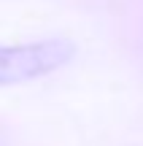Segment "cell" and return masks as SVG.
I'll use <instances>...</instances> for the list:
<instances>
[{"label": "cell", "instance_id": "obj_1", "mask_svg": "<svg viewBox=\"0 0 143 146\" xmlns=\"http://www.w3.org/2000/svg\"><path fill=\"white\" fill-rule=\"evenodd\" d=\"M76 57V46L68 38H43L32 43H0V87L38 81L65 68Z\"/></svg>", "mask_w": 143, "mask_h": 146}]
</instances>
